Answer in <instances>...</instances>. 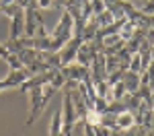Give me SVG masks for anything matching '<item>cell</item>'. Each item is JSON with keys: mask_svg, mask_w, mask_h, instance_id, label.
<instances>
[{"mask_svg": "<svg viewBox=\"0 0 154 136\" xmlns=\"http://www.w3.org/2000/svg\"><path fill=\"white\" fill-rule=\"evenodd\" d=\"M86 120H88V124H93V126L101 124V118H99V113H97V111H93V109L86 113Z\"/></svg>", "mask_w": 154, "mask_h": 136, "instance_id": "6da1fadb", "label": "cell"}]
</instances>
